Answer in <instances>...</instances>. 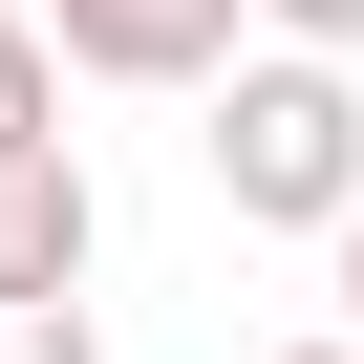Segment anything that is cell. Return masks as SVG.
<instances>
[{"label":"cell","mask_w":364,"mask_h":364,"mask_svg":"<svg viewBox=\"0 0 364 364\" xmlns=\"http://www.w3.org/2000/svg\"><path fill=\"white\" fill-rule=\"evenodd\" d=\"M215 193H236V236H343L364 215V65L236 43L215 65Z\"/></svg>","instance_id":"obj_1"},{"label":"cell","mask_w":364,"mask_h":364,"mask_svg":"<svg viewBox=\"0 0 364 364\" xmlns=\"http://www.w3.org/2000/svg\"><path fill=\"white\" fill-rule=\"evenodd\" d=\"M22 43L65 86H215L257 22H236V0H22Z\"/></svg>","instance_id":"obj_2"},{"label":"cell","mask_w":364,"mask_h":364,"mask_svg":"<svg viewBox=\"0 0 364 364\" xmlns=\"http://www.w3.org/2000/svg\"><path fill=\"white\" fill-rule=\"evenodd\" d=\"M86 257H107L86 150H0V300H86Z\"/></svg>","instance_id":"obj_3"},{"label":"cell","mask_w":364,"mask_h":364,"mask_svg":"<svg viewBox=\"0 0 364 364\" xmlns=\"http://www.w3.org/2000/svg\"><path fill=\"white\" fill-rule=\"evenodd\" d=\"M0 150H65V65H43L22 22H0Z\"/></svg>","instance_id":"obj_4"},{"label":"cell","mask_w":364,"mask_h":364,"mask_svg":"<svg viewBox=\"0 0 364 364\" xmlns=\"http://www.w3.org/2000/svg\"><path fill=\"white\" fill-rule=\"evenodd\" d=\"M236 22H257L279 65H364V0H236Z\"/></svg>","instance_id":"obj_5"},{"label":"cell","mask_w":364,"mask_h":364,"mask_svg":"<svg viewBox=\"0 0 364 364\" xmlns=\"http://www.w3.org/2000/svg\"><path fill=\"white\" fill-rule=\"evenodd\" d=\"M0 364H107V321L86 300H0Z\"/></svg>","instance_id":"obj_6"},{"label":"cell","mask_w":364,"mask_h":364,"mask_svg":"<svg viewBox=\"0 0 364 364\" xmlns=\"http://www.w3.org/2000/svg\"><path fill=\"white\" fill-rule=\"evenodd\" d=\"M321 257H343V321H321V343H343V364H364V215H343V236H321Z\"/></svg>","instance_id":"obj_7"},{"label":"cell","mask_w":364,"mask_h":364,"mask_svg":"<svg viewBox=\"0 0 364 364\" xmlns=\"http://www.w3.org/2000/svg\"><path fill=\"white\" fill-rule=\"evenodd\" d=\"M257 364H343V343H257Z\"/></svg>","instance_id":"obj_8"},{"label":"cell","mask_w":364,"mask_h":364,"mask_svg":"<svg viewBox=\"0 0 364 364\" xmlns=\"http://www.w3.org/2000/svg\"><path fill=\"white\" fill-rule=\"evenodd\" d=\"M0 22H22V0H0Z\"/></svg>","instance_id":"obj_9"}]
</instances>
